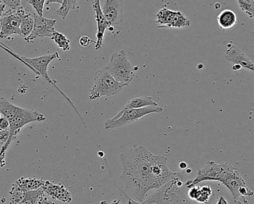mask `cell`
Masks as SVG:
<instances>
[{
  "label": "cell",
  "instance_id": "15",
  "mask_svg": "<svg viewBox=\"0 0 254 204\" xmlns=\"http://www.w3.org/2000/svg\"><path fill=\"white\" fill-rule=\"evenodd\" d=\"M44 183H45V180H42V179L21 177V178L18 179L15 183H13L12 186L17 188L21 192H27L41 189L44 186Z\"/></svg>",
  "mask_w": 254,
  "mask_h": 204
},
{
  "label": "cell",
  "instance_id": "16",
  "mask_svg": "<svg viewBox=\"0 0 254 204\" xmlns=\"http://www.w3.org/2000/svg\"><path fill=\"white\" fill-rule=\"evenodd\" d=\"M148 106H158V103L153 101L151 97H133L123 108V109H136V108H142Z\"/></svg>",
  "mask_w": 254,
  "mask_h": 204
},
{
  "label": "cell",
  "instance_id": "35",
  "mask_svg": "<svg viewBox=\"0 0 254 204\" xmlns=\"http://www.w3.org/2000/svg\"><path fill=\"white\" fill-rule=\"evenodd\" d=\"M0 2H1V1H0Z\"/></svg>",
  "mask_w": 254,
  "mask_h": 204
},
{
  "label": "cell",
  "instance_id": "28",
  "mask_svg": "<svg viewBox=\"0 0 254 204\" xmlns=\"http://www.w3.org/2000/svg\"><path fill=\"white\" fill-rule=\"evenodd\" d=\"M10 123L8 119L4 116L0 117V131L9 130Z\"/></svg>",
  "mask_w": 254,
  "mask_h": 204
},
{
  "label": "cell",
  "instance_id": "29",
  "mask_svg": "<svg viewBox=\"0 0 254 204\" xmlns=\"http://www.w3.org/2000/svg\"><path fill=\"white\" fill-rule=\"evenodd\" d=\"M6 165V153L0 151V168Z\"/></svg>",
  "mask_w": 254,
  "mask_h": 204
},
{
  "label": "cell",
  "instance_id": "5",
  "mask_svg": "<svg viewBox=\"0 0 254 204\" xmlns=\"http://www.w3.org/2000/svg\"><path fill=\"white\" fill-rule=\"evenodd\" d=\"M106 69L117 82L126 86H128L134 79V67L130 63L125 50L116 52L112 55Z\"/></svg>",
  "mask_w": 254,
  "mask_h": 204
},
{
  "label": "cell",
  "instance_id": "20",
  "mask_svg": "<svg viewBox=\"0 0 254 204\" xmlns=\"http://www.w3.org/2000/svg\"><path fill=\"white\" fill-rule=\"evenodd\" d=\"M78 9H79V7L77 6V1L75 0H64L60 8L56 11V14L63 20H65L71 10Z\"/></svg>",
  "mask_w": 254,
  "mask_h": 204
},
{
  "label": "cell",
  "instance_id": "27",
  "mask_svg": "<svg viewBox=\"0 0 254 204\" xmlns=\"http://www.w3.org/2000/svg\"><path fill=\"white\" fill-rule=\"evenodd\" d=\"M92 43H95V44H96V41H93V40H92L91 38L87 36V35H83V36L80 38L79 44L81 47H88Z\"/></svg>",
  "mask_w": 254,
  "mask_h": 204
},
{
  "label": "cell",
  "instance_id": "18",
  "mask_svg": "<svg viewBox=\"0 0 254 204\" xmlns=\"http://www.w3.org/2000/svg\"><path fill=\"white\" fill-rule=\"evenodd\" d=\"M36 13L32 10H26V14L22 19L20 23V33L24 38H27L32 33L35 25V15Z\"/></svg>",
  "mask_w": 254,
  "mask_h": 204
},
{
  "label": "cell",
  "instance_id": "31",
  "mask_svg": "<svg viewBox=\"0 0 254 204\" xmlns=\"http://www.w3.org/2000/svg\"><path fill=\"white\" fill-rule=\"evenodd\" d=\"M217 204H228V202H227V200H226L224 197H221L219 200H218Z\"/></svg>",
  "mask_w": 254,
  "mask_h": 204
},
{
  "label": "cell",
  "instance_id": "9",
  "mask_svg": "<svg viewBox=\"0 0 254 204\" xmlns=\"http://www.w3.org/2000/svg\"><path fill=\"white\" fill-rule=\"evenodd\" d=\"M26 12L23 8L14 14L2 15L0 19V38L10 39L14 35H21L20 23Z\"/></svg>",
  "mask_w": 254,
  "mask_h": 204
},
{
  "label": "cell",
  "instance_id": "32",
  "mask_svg": "<svg viewBox=\"0 0 254 204\" xmlns=\"http://www.w3.org/2000/svg\"><path fill=\"white\" fill-rule=\"evenodd\" d=\"M127 199H128V204H143L142 203L136 202V201H133V199L130 198H127Z\"/></svg>",
  "mask_w": 254,
  "mask_h": 204
},
{
  "label": "cell",
  "instance_id": "23",
  "mask_svg": "<svg viewBox=\"0 0 254 204\" xmlns=\"http://www.w3.org/2000/svg\"><path fill=\"white\" fill-rule=\"evenodd\" d=\"M240 10L249 16L250 18H254V0H238Z\"/></svg>",
  "mask_w": 254,
  "mask_h": 204
},
{
  "label": "cell",
  "instance_id": "6",
  "mask_svg": "<svg viewBox=\"0 0 254 204\" xmlns=\"http://www.w3.org/2000/svg\"><path fill=\"white\" fill-rule=\"evenodd\" d=\"M164 110L161 106H148L136 109H123L112 118L107 120L105 123L106 129L123 127L138 121L139 119L151 114H160Z\"/></svg>",
  "mask_w": 254,
  "mask_h": 204
},
{
  "label": "cell",
  "instance_id": "2",
  "mask_svg": "<svg viewBox=\"0 0 254 204\" xmlns=\"http://www.w3.org/2000/svg\"><path fill=\"white\" fill-rule=\"evenodd\" d=\"M0 114L6 117L10 123L9 138L0 151L6 153L11 143L16 139L22 128L32 122H42L46 117L36 110L27 109L14 105L5 98H0Z\"/></svg>",
  "mask_w": 254,
  "mask_h": 204
},
{
  "label": "cell",
  "instance_id": "24",
  "mask_svg": "<svg viewBox=\"0 0 254 204\" xmlns=\"http://www.w3.org/2000/svg\"><path fill=\"white\" fill-rule=\"evenodd\" d=\"M213 194L212 188L209 186H203L200 187V194L198 198L196 200L197 204H206L209 202L211 196Z\"/></svg>",
  "mask_w": 254,
  "mask_h": 204
},
{
  "label": "cell",
  "instance_id": "10",
  "mask_svg": "<svg viewBox=\"0 0 254 204\" xmlns=\"http://www.w3.org/2000/svg\"><path fill=\"white\" fill-rule=\"evenodd\" d=\"M57 20L54 19H48L44 17H39L38 14L35 15V25H34L33 30L29 37L25 38V41L28 43H32L36 38H45V37L53 36L55 31Z\"/></svg>",
  "mask_w": 254,
  "mask_h": 204
},
{
  "label": "cell",
  "instance_id": "14",
  "mask_svg": "<svg viewBox=\"0 0 254 204\" xmlns=\"http://www.w3.org/2000/svg\"><path fill=\"white\" fill-rule=\"evenodd\" d=\"M225 58L229 62L234 65H239L242 68H245L251 71H254V65L252 61L232 43L228 44Z\"/></svg>",
  "mask_w": 254,
  "mask_h": 204
},
{
  "label": "cell",
  "instance_id": "11",
  "mask_svg": "<svg viewBox=\"0 0 254 204\" xmlns=\"http://www.w3.org/2000/svg\"><path fill=\"white\" fill-rule=\"evenodd\" d=\"M92 7H93V11H95V18L97 23V32L96 35V41L95 49L96 50H99L103 45L104 38H105V34L107 29L113 31L114 28L111 27V25L109 24L102 13L100 1L99 0L94 1L92 4Z\"/></svg>",
  "mask_w": 254,
  "mask_h": 204
},
{
  "label": "cell",
  "instance_id": "30",
  "mask_svg": "<svg viewBox=\"0 0 254 204\" xmlns=\"http://www.w3.org/2000/svg\"><path fill=\"white\" fill-rule=\"evenodd\" d=\"M63 2V0H49V1H46V5H50V4L58 3L62 5Z\"/></svg>",
  "mask_w": 254,
  "mask_h": 204
},
{
  "label": "cell",
  "instance_id": "26",
  "mask_svg": "<svg viewBox=\"0 0 254 204\" xmlns=\"http://www.w3.org/2000/svg\"><path fill=\"white\" fill-rule=\"evenodd\" d=\"M9 138V130L0 131V150L5 145Z\"/></svg>",
  "mask_w": 254,
  "mask_h": 204
},
{
  "label": "cell",
  "instance_id": "22",
  "mask_svg": "<svg viewBox=\"0 0 254 204\" xmlns=\"http://www.w3.org/2000/svg\"><path fill=\"white\" fill-rule=\"evenodd\" d=\"M5 4V8H4L3 14L2 15H8V14H14L17 11H20L23 8L22 5V1L18 0H14V1H3Z\"/></svg>",
  "mask_w": 254,
  "mask_h": 204
},
{
  "label": "cell",
  "instance_id": "25",
  "mask_svg": "<svg viewBox=\"0 0 254 204\" xmlns=\"http://www.w3.org/2000/svg\"><path fill=\"white\" fill-rule=\"evenodd\" d=\"M29 5L33 7L34 9L36 11V14L39 17H43V13H44V5H45V0H28L26 1Z\"/></svg>",
  "mask_w": 254,
  "mask_h": 204
},
{
  "label": "cell",
  "instance_id": "19",
  "mask_svg": "<svg viewBox=\"0 0 254 204\" xmlns=\"http://www.w3.org/2000/svg\"><path fill=\"white\" fill-rule=\"evenodd\" d=\"M45 196V192L42 188L35 191L25 192L24 198L20 204H38L40 200Z\"/></svg>",
  "mask_w": 254,
  "mask_h": 204
},
{
  "label": "cell",
  "instance_id": "8",
  "mask_svg": "<svg viewBox=\"0 0 254 204\" xmlns=\"http://www.w3.org/2000/svg\"><path fill=\"white\" fill-rule=\"evenodd\" d=\"M154 23L160 29L169 28H187L190 26L191 21L182 12L179 11H172L167 8H163L156 14Z\"/></svg>",
  "mask_w": 254,
  "mask_h": 204
},
{
  "label": "cell",
  "instance_id": "12",
  "mask_svg": "<svg viewBox=\"0 0 254 204\" xmlns=\"http://www.w3.org/2000/svg\"><path fill=\"white\" fill-rule=\"evenodd\" d=\"M102 13L111 27L120 23L123 20V2L116 0H107L101 5Z\"/></svg>",
  "mask_w": 254,
  "mask_h": 204
},
{
  "label": "cell",
  "instance_id": "3",
  "mask_svg": "<svg viewBox=\"0 0 254 204\" xmlns=\"http://www.w3.org/2000/svg\"><path fill=\"white\" fill-rule=\"evenodd\" d=\"M239 172L236 167L230 162L218 164L213 161L208 162L203 168L199 170L195 179L184 183V186L190 189L192 186H197L203 181H218L225 184L232 177Z\"/></svg>",
  "mask_w": 254,
  "mask_h": 204
},
{
  "label": "cell",
  "instance_id": "34",
  "mask_svg": "<svg viewBox=\"0 0 254 204\" xmlns=\"http://www.w3.org/2000/svg\"><path fill=\"white\" fill-rule=\"evenodd\" d=\"M233 69L234 70V71H239V70L242 69V68H241V67L239 66V65H233Z\"/></svg>",
  "mask_w": 254,
  "mask_h": 204
},
{
  "label": "cell",
  "instance_id": "21",
  "mask_svg": "<svg viewBox=\"0 0 254 204\" xmlns=\"http://www.w3.org/2000/svg\"><path fill=\"white\" fill-rule=\"evenodd\" d=\"M51 38L57 44L58 47L62 49L64 52H67L70 50V40L68 39L62 32L55 31Z\"/></svg>",
  "mask_w": 254,
  "mask_h": 204
},
{
  "label": "cell",
  "instance_id": "4",
  "mask_svg": "<svg viewBox=\"0 0 254 204\" xmlns=\"http://www.w3.org/2000/svg\"><path fill=\"white\" fill-rule=\"evenodd\" d=\"M126 85L117 82L108 72L106 68L98 70L94 76V84L90 89V99L96 101L102 97L117 95L126 87Z\"/></svg>",
  "mask_w": 254,
  "mask_h": 204
},
{
  "label": "cell",
  "instance_id": "33",
  "mask_svg": "<svg viewBox=\"0 0 254 204\" xmlns=\"http://www.w3.org/2000/svg\"><path fill=\"white\" fill-rule=\"evenodd\" d=\"M187 165L186 162H181V164H180V168H181V169H185L186 168H187Z\"/></svg>",
  "mask_w": 254,
  "mask_h": 204
},
{
  "label": "cell",
  "instance_id": "1",
  "mask_svg": "<svg viewBox=\"0 0 254 204\" xmlns=\"http://www.w3.org/2000/svg\"><path fill=\"white\" fill-rule=\"evenodd\" d=\"M121 180L133 201L142 203L151 189H159L175 177L167 166V159L154 155L143 146H137L120 156Z\"/></svg>",
  "mask_w": 254,
  "mask_h": 204
},
{
  "label": "cell",
  "instance_id": "7",
  "mask_svg": "<svg viewBox=\"0 0 254 204\" xmlns=\"http://www.w3.org/2000/svg\"><path fill=\"white\" fill-rule=\"evenodd\" d=\"M18 59H20L23 63H25V65H27L29 68L32 70L35 74H38V75L42 76L43 77L46 79L49 83L53 84V86H56V89L61 92V93L63 95V96L69 101V103L71 104L72 107L76 110V108L74 106L73 103H72V101L57 87L56 86V82L53 81L51 78H50V76H49L48 74V67L50 65V64L53 62L54 59H59L61 60L60 56H59V53L58 52H56V53H53V54L50 55H45V56H39V57L37 58H26L23 57V56H20V57H17ZM77 111V110H76ZM78 113V111H77Z\"/></svg>",
  "mask_w": 254,
  "mask_h": 204
},
{
  "label": "cell",
  "instance_id": "13",
  "mask_svg": "<svg viewBox=\"0 0 254 204\" xmlns=\"http://www.w3.org/2000/svg\"><path fill=\"white\" fill-rule=\"evenodd\" d=\"M43 190L45 194L52 197L53 199L62 201L64 204H70L72 201V195L69 191L62 184H55L49 180H45Z\"/></svg>",
  "mask_w": 254,
  "mask_h": 204
},
{
  "label": "cell",
  "instance_id": "17",
  "mask_svg": "<svg viewBox=\"0 0 254 204\" xmlns=\"http://www.w3.org/2000/svg\"><path fill=\"white\" fill-rule=\"evenodd\" d=\"M217 21L221 29H230L237 23V16L232 10L224 9L218 14Z\"/></svg>",
  "mask_w": 254,
  "mask_h": 204
}]
</instances>
